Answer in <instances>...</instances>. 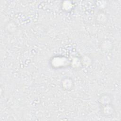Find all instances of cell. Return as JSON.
<instances>
[{"mask_svg":"<svg viewBox=\"0 0 121 121\" xmlns=\"http://www.w3.org/2000/svg\"><path fill=\"white\" fill-rule=\"evenodd\" d=\"M69 66L74 69H79L83 66L80 57L75 56L73 57L71 60H70Z\"/></svg>","mask_w":121,"mask_h":121,"instance_id":"obj_8","label":"cell"},{"mask_svg":"<svg viewBox=\"0 0 121 121\" xmlns=\"http://www.w3.org/2000/svg\"><path fill=\"white\" fill-rule=\"evenodd\" d=\"M109 17L107 13L104 10H99L95 16V21L99 25H104L107 23Z\"/></svg>","mask_w":121,"mask_h":121,"instance_id":"obj_4","label":"cell"},{"mask_svg":"<svg viewBox=\"0 0 121 121\" xmlns=\"http://www.w3.org/2000/svg\"><path fill=\"white\" fill-rule=\"evenodd\" d=\"M99 48L103 52H109L113 49V44L112 42L109 39H104L100 42Z\"/></svg>","mask_w":121,"mask_h":121,"instance_id":"obj_6","label":"cell"},{"mask_svg":"<svg viewBox=\"0 0 121 121\" xmlns=\"http://www.w3.org/2000/svg\"><path fill=\"white\" fill-rule=\"evenodd\" d=\"M100 111L103 116L107 118L112 117L115 113V109L112 104L100 106Z\"/></svg>","mask_w":121,"mask_h":121,"instance_id":"obj_2","label":"cell"},{"mask_svg":"<svg viewBox=\"0 0 121 121\" xmlns=\"http://www.w3.org/2000/svg\"><path fill=\"white\" fill-rule=\"evenodd\" d=\"M73 8V4L69 1H65L62 3V8L64 10L68 11L72 9Z\"/></svg>","mask_w":121,"mask_h":121,"instance_id":"obj_10","label":"cell"},{"mask_svg":"<svg viewBox=\"0 0 121 121\" xmlns=\"http://www.w3.org/2000/svg\"><path fill=\"white\" fill-rule=\"evenodd\" d=\"M113 97L112 95L108 93H104L101 94L98 99V102L100 106L107 104H112Z\"/></svg>","mask_w":121,"mask_h":121,"instance_id":"obj_5","label":"cell"},{"mask_svg":"<svg viewBox=\"0 0 121 121\" xmlns=\"http://www.w3.org/2000/svg\"><path fill=\"white\" fill-rule=\"evenodd\" d=\"M81 62L83 66L88 67L91 66L93 63V59L92 57L87 54L83 55L80 57Z\"/></svg>","mask_w":121,"mask_h":121,"instance_id":"obj_9","label":"cell"},{"mask_svg":"<svg viewBox=\"0 0 121 121\" xmlns=\"http://www.w3.org/2000/svg\"><path fill=\"white\" fill-rule=\"evenodd\" d=\"M17 28L18 27L16 23L12 20L7 22L4 27L5 31L9 34H15L17 31Z\"/></svg>","mask_w":121,"mask_h":121,"instance_id":"obj_7","label":"cell"},{"mask_svg":"<svg viewBox=\"0 0 121 121\" xmlns=\"http://www.w3.org/2000/svg\"><path fill=\"white\" fill-rule=\"evenodd\" d=\"M70 60L62 55H55L50 60V64L53 69H58L66 68L69 66Z\"/></svg>","mask_w":121,"mask_h":121,"instance_id":"obj_1","label":"cell"},{"mask_svg":"<svg viewBox=\"0 0 121 121\" xmlns=\"http://www.w3.org/2000/svg\"><path fill=\"white\" fill-rule=\"evenodd\" d=\"M107 3L106 1H97L96 5L97 8L99 10H103L104 9L106 8L107 6Z\"/></svg>","mask_w":121,"mask_h":121,"instance_id":"obj_11","label":"cell"},{"mask_svg":"<svg viewBox=\"0 0 121 121\" xmlns=\"http://www.w3.org/2000/svg\"><path fill=\"white\" fill-rule=\"evenodd\" d=\"M74 85L73 79L69 76L65 77L61 80L60 86L64 91H70L73 89Z\"/></svg>","mask_w":121,"mask_h":121,"instance_id":"obj_3","label":"cell"}]
</instances>
